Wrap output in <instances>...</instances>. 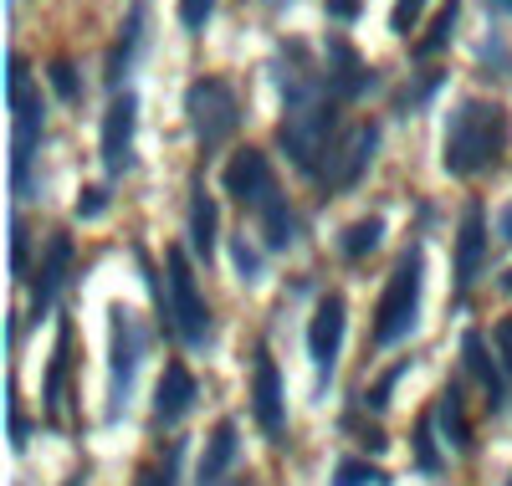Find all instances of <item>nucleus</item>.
<instances>
[{
    "instance_id": "obj_27",
    "label": "nucleus",
    "mask_w": 512,
    "mask_h": 486,
    "mask_svg": "<svg viewBox=\"0 0 512 486\" xmlns=\"http://www.w3.org/2000/svg\"><path fill=\"white\" fill-rule=\"evenodd\" d=\"M328 486H384V471L369 466V461H359V456H349V461L333 466V481Z\"/></svg>"
},
{
    "instance_id": "obj_2",
    "label": "nucleus",
    "mask_w": 512,
    "mask_h": 486,
    "mask_svg": "<svg viewBox=\"0 0 512 486\" xmlns=\"http://www.w3.org/2000/svg\"><path fill=\"white\" fill-rule=\"evenodd\" d=\"M277 144L287 149V159H292L297 169L318 180L323 159H328L333 144H338V98L328 93V87H323V93H313V98L287 103V118L277 123Z\"/></svg>"
},
{
    "instance_id": "obj_43",
    "label": "nucleus",
    "mask_w": 512,
    "mask_h": 486,
    "mask_svg": "<svg viewBox=\"0 0 512 486\" xmlns=\"http://www.w3.org/2000/svg\"><path fill=\"white\" fill-rule=\"evenodd\" d=\"M67 486H82V476H72V481H67Z\"/></svg>"
},
{
    "instance_id": "obj_15",
    "label": "nucleus",
    "mask_w": 512,
    "mask_h": 486,
    "mask_svg": "<svg viewBox=\"0 0 512 486\" xmlns=\"http://www.w3.org/2000/svg\"><path fill=\"white\" fill-rule=\"evenodd\" d=\"M195 405V379L185 364H169L164 379H159V394H154V425H180Z\"/></svg>"
},
{
    "instance_id": "obj_41",
    "label": "nucleus",
    "mask_w": 512,
    "mask_h": 486,
    "mask_svg": "<svg viewBox=\"0 0 512 486\" xmlns=\"http://www.w3.org/2000/svg\"><path fill=\"white\" fill-rule=\"evenodd\" d=\"M492 6H497V11H512V0H492Z\"/></svg>"
},
{
    "instance_id": "obj_44",
    "label": "nucleus",
    "mask_w": 512,
    "mask_h": 486,
    "mask_svg": "<svg viewBox=\"0 0 512 486\" xmlns=\"http://www.w3.org/2000/svg\"><path fill=\"white\" fill-rule=\"evenodd\" d=\"M507 486H512V476H507Z\"/></svg>"
},
{
    "instance_id": "obj_23",
    "label": "nucleus",
    "mask_w": 512,
    "mask_h": 486,
    "mask_svg": "<svg viewBox=\"0 0 512 486\" xmlns=\"http://www.w3.org/2000/svg\"><path fill=\"white\" fill-rule=\"evenodd\" d=\"M256 215H262V236H267V246H272V251H287V246H292V231H297V220H292L287 200H282V195H272Z\"/></svg>"
},
{
    "instance_id": "obj_34",
    "label": "nucleus",
    "mask_w": 512,
    "mask_h": 486,
    "mask_svg": "<svg viewBox=\"0 0 512 486\" xmlns=\"http://www.w3.org/2000/svg\"><path fill=\"white\" fill-rule=\"evenodd\" d=\"M108 210V190H98V185H88L77 195V220H98Z\"/></svg>"
},
{
    "instance_id": "obj_8",
    "label": "nucleus",
    "mask_w": 512,
    "mask_h": 486,
    "mask_svg": "<svg viewBox=\"0 0 512 486\" xmlns=\"http://www.w3.org/2000/svg\"><path fill=\"white\" fill-rule=\"evenodd\" d=\"M344 323H349V307L338 292L318 297L313 307V323H308V353H313V369H318V394L323 384L333 379V364H338V348H344Z\"/></svg>"
},
{
    "instance_id": "obj_42",
    "label": "nucleus",
    "mask_w": 512,
    "mask_h": 486,
    "mask_svg": "<svg viewBox=\"0 0 512 486\" xmlns=\"http://www.w3.org/2000/svg\"><path fill=\"white\" fill-rule=\"evenodd\" d=\"M502 292H512V272H507V277H502Z\"/></svg>"
},
{
    "instance_id": "obj_33",
    "label": "nucleus",
    "mask_w": 512,
    "mask_h": 486,
    "mask_svg": "<svg viewBox=\"0 0 512 486\" xmlns=\"http://www.w3.org/2000/svg\"><path fill=\"white\" fill-rule=\"evenodd\" d=\"M210 16H216V0H180V21H185L190 31H205Z\"/></svg>"
},
{
    "instance_id": "obj_18",
    "label": "nucleus",
    "mask_w": 512,
    "mask_h": 486,
    "mask_svg": "<svg viewBox=\"0 0 512 486\" xmlns=\"http://www.w3.org/2000/svg\"><path fill=\"white\" fill-rule=\"evenodd\" d=\"M144 16H149V0H134V6H128V21H123V36L113 41V52H108V72H103L113 87L123 82V72L134 67V57L144 47Z\"/></svg>"
},
{
    "instance_id": "obj_10",
    "label": "nucleus",
    "mask_w": 512,
    "mask_h": 486,
    "mask_svg": "<svg viewBox=\"0 0 512 486\" xmlns=\"http://www.w3.org/2000/svg\"><path fill=\"white\" fill-rule=\"evenodd\" d=\"M134 128H139V98L123 87L103 113V169L108 174L134 169Z\"/></svg>"
},
{
    "instance_id": "obj_24",
    "label": "nucleus",
    "mask_w": 512,
    "mask_h": 486,
    "mask_svg": "<svg viewBox=\"0 0 512 486\" xmlns=\"http://www.w3.org/2000/svg\"><path fill=\"white\" fill-rule=\"evenodd\" d=\"M456 21H461V0H446V6L436 11V21H431V31L415 41V57H436V52H446V41H451Z\"/></svg>"
},
{
    "instance_id": "obj_17",
    "label": "nucleus",
    "mask_w": 512,
    "mask_h": 486,
    "mask_svg": "<svg viewBox=\"0 0 512 486\" xmlns=\"http://www.w3.org/2000/svg\"><path fill=\"white\" fill-rule=\"evenodd\" d=\"M236 451H241V440H236V420H221L216 430H210L205 440V456H200V486H221L226 471L236 466Z\"/></svg>"
},
{
    "instance_id": "obj_39",
    "label": "nucleus",
    "mask_w": 512,
    "mask_h": 486,
    "mask_svg": "<svg viewBox=\"0 0 512 486\" xmlns=\"http://www.w3.org/2000/svg\"><path fill=\"white\" fill-rule=\"evenodd\" d=\"M11 446H16V451L26 446V420H21V410H16V405H11Z\"/></svg>"
},
{
    "instance_id": "obj_37",
    "label": "nucleus",
    "mask_w": 512,
    "mask_h": 486,
    "mask_svg": "<svg viewBox=\"0 0 512 486\" xmlns=\"http://www.w3.org/2000/svg\"><path fill=\"white\" fill-rule=\"evenodd\" d=\"M497 343H502V374H512V318H502Z\"/></svg>"
},
{
    "instance_id": "obj_22",
    "label": "nucleus",
    "mask_w": 512,
    "mask_h": 486,
    "mask_svg": "<svg viewBox=\"0 0 512 486\" xmlns=\"http://www.w3.org/2000/svg\"><path fill=\"white\" fill-rule=\"evenodd\" d=\"M216 226H221L216 200H210V195L195 185V200H190V251H195L200 261L216 256Z\"/></svg>"
},
{
    "instance_id": "obj_35",
    "label": "nucleus",
    "mask_w": 512,
    "mask_h": 486,
    "mask_svg": "<svg viewBox=\"0 0 512 486\" xmlns=\"http://www.w3.org/2000/svg\"><path fill=\"white\" fill-rule=\"evenodd\" d=\"M52 87H57L62 103H77V72H72V62H52Z\"/></svg>"
},
{
    "instance_id": "obj_13",
    "label": "nucleus",
    "mask_w": 512,
    "mask_h": 486,
    "mask_svg": "<svg viewBox=\"0 0 512 486\" xmlns=\"http://www.w3.org/2000/svg\"><path fill=\"white\" fill-rule=\"evenodd\" d=\"M323 82H328V93L338 103H354L359 93L374 87V72H369V62L349 47L344 36H328V72H323Z\"/></svg>"
},
{
    "instance_id": "obj_32",
    "label": "nucleus",
    "mask_w": 512,
    "mask_h": 486,
    "mask_svg": "<svg viewBox=\"0 0 512 486\" xmlns=\"http://www.w3.org/2000/svg\"><path fill=\"white\" fill-rule=\"evenodd\" d=\"M420 11H425V0H395V11H390V31L410 36V31H415V21H420Z\"/></svg>"
},
{
    "instance_id": "obj_12",
    "label": "nucleus",
    "mask_w": 512,
    "mask_h": 486,
    "mask_svg": "<svg viewBox=\"0 0 512 486\" xmlns=\"http://www.w3.org/2000/svg\"><path fill=\"white\" fill-rule=\"evenodd\" d=\"M221 185H226V195H236V200L251 205V210H262V205L277 195L272 164H267L262 149H236L231 164H226V174H221Z\"/></svg>"
},
{
    "instance_id": "obj_7",
    "label": "nucleus",
    "mask_w": 512,
    "mask_h": 486,
    "mask_svg": "<svg viewBox=\"0 0 512 486\" xmlns=\"http://www.w3.org/2000/svg\"><path fill=\"white\" fill-rule=\"evenodd\" d=\"M11 108H16L11 180H16V195H26V185H31V154L41 144V98H36V87H31L26 57H11Z\"/></svg>"
},
{
    "instance_id": "obj_3",
    "label": "nucleus",
    "mask_w": 512,
    "mask_h": 486,
    "mask_svg": "<svg viewBox=\"0 0 512 486\" xmlns=\"http://www.w3.org/2000/svg\"><path fill=\"white\" fill-rule=\"evenodd\" d=\"M420 287H425V251L410 246L400 256L390 287H384L379 307H374V343L379 348H395L400 338L415 333V323H420Z\"/></svg>"
},
{
    "instance_id": "obj_40",
    "label": "nucleus",
    "mask_w": 512,
    "mask_h": 486,
    "mask_svg": "<svg viewBox=\"0 0 512 486\" xmlns=\"http://www.w3.org/2000/svg\"><path fill=\"white\" fill-rule=\"evenodd\" d=\"M502 241H512V205L502 210Z\"/></svg>"
},
{
    "instance_id": "obj_31",
    "label": "nucleus",
    "mask_w": 512,
    "mask_h": 486,
    "mask_svg": "<svg viewBox=\"0 0 512 486\" xmlns=\"http://www.w3.org/2000/svg\"><path fill=\"white\" fill-rule=\"evenodd\" d=\"M405 369H410V364H395L390 374H384V379L364 394V405H369V410H384V405H390V394H395V384H400V374H405Z\"/></svg>"
},
{
    "instance_id": "obj_5",
    "label": "nucleus",
    "mask_w": 512,
    "mask_h": 486,
    "mask_svg": "<svg viewBox=\"0 0 512 486\" xmlns=\"http://www.w3.org/2000/svg\"><path fill=\"white\" fill-rule=\"evenodd\" d=\"M164 267H169V297H164V318L175 323V333L190 343V348H205L210 343V307L195 287V272H190V256L185 251H164Z\"/></svg>"
},
{
    "instance_id": "obj_25",
    "label": "nucleus",
    "mask_w": 512,
    "mask_h": 486,
    "mask_svg": "<svg viewBox=\"0 0 512 486\" xmlns=\"http://www.w3.org/2000/svg\"><path fill=\"white\" fill-rule=\"evenodd\" d=\"M379 236H384V220L379 215H364V220H354V226L344 231V241H338V246H344L349 261H359V256H369L379 246Z\"/></svg>"
},
{
    "instance_id": "obj_11",
    "label": "nucleus",
    "mask_w": 512,
    "mask_h": 486,
    "mask_svg": "<svg viewBox=\"0 0 512 486\" xmlns=\"http://www.w3.org/2000/svg\"><path fill=\"white\" fill-rule=\"evenodd\" d=\"M251 415L272 440L287 435V400H282V374H277V359L262 348L251 364Z\"/></svg>"
},
{
    "instance_id": "obj_6",
    "label": "nucleus",
    "mask_w": 512,
    "mask_h": 486,
    "mask_svg": "<svg viewBox=\"0 0 512 486\" xmlns=\"http://www.w3.org/2000/svg\"><path fill=\"white\" fill-rule=\"evenodd\" d=\"M144 323L134 307H113V364H108V420H118L128 410V394H134V374H139V359H144Z\"/></svg>"
},
{
    "instance_id": "obj_9",
    "label": "nucleus",
    "mask_w": 512,
    "mask_h": 486,
    "mask_svg": "<svg viewBox=\"0 0 512 486\" xmlns=\"http://www.w3.org/2000/svg\"><path fill=\"white\" fill-rule=\"evenodd\" d=\"M374 149H379V128H374V123H359V128H349V134L333 144V154L323 159L318 180H323L328 190H349V185H359V174L369 169Z\"/></svg>"
},
{
    "instance_id": "obj_14",
    "label": "nucleus",
    "mask_w": 512,
    "mask_h": 486,
    "mask_svg": "<svg viewBox=\"0 0 512 486\" xmlns=\"http://www.w3.org/2000/svg\"><path fill=\"white\" fill-rule=\"evenodd\" d=\"M482 256H487V210L472 200L461 215V241H456V292H466L482 277Z\"/></svg>"
},
{
    "instance_id": "obj_19",
    "label": "nucleus",
    "mask_w": 512,
    "mask_h": 486,
    "mask_svg": "<svg viewBox=\"0 0 512 486\" xmlns=\"http://www.w3.org/2000/svg\"><path fill=\"white\" fill-rule=\"evenodd\" d=\"M461 353H466V369H472L477 384L487 389V405L502 410V405H507V374L487 359V338H482V333H466V338H461Z\"/></svg>"
},
{
    "instance_id": "obj_4",
    "label": "nucleus",
    "mask_w": 512,
    "mask_h": 486,
    "mask_svg": "<svg viewBox=\"0 0 512 486\" xmlns=\"http://www.w3.org/2000/svg\"><path fill=\"white\" fill-rule=\"evenodd\" d=\"M185 113H190V128H195V144H200L205 154L221 149V144L236 134V128H241V98H236V87L221 82V77L190 82Z\"/></svg>"
},
{
    "instance_id": "obj_28",
    "label": "nucleus",
    "mask_w": 512,
    "mask_h": 486,
    "mask_svg": "<svg viewBox=\"0 0 512 486\" xmlns=\"http://www.w3.org/2000/svg\"><path fill=\"white\" fill-rule=\"evenodd\" d=\"M180 440H169V451H164V466H154V471H144L139 476V486H180Z\"/></svg>"
},
{
    "instance_id": "obj_26",
    "label": "nucleus",
    "mask_w": 512,
    "mask_h": 486,
    "mask_svg": "<svg viewBox=\"0 0 512 486\" xmlns=\"http://www.w3.org/2000/svg\"><path fill=\"white\" fill-rule=\"evenodd\" d=\"M415 466H420L425 476H436V471H441V451H436V415H425V420L415 425Z\"/></svg>"
},
{
    "instance_id": "obj_20",
    "label": "nucleus",
    "mask_w": 512,
    "mask_h": 486,
    "mask_svg": "<svg viewBox=\"0 0 512 486\" xmlns=\"http://www.w3.org/2000/svg\"><path fill=\"white\" fill-rule=\"evenodd\" d=\"M436 425H441V435H446L451 451H472V420H466V405H461V389H456V384L441 389V400H436Z\"/></svg>"
},
{
    "instance_id": "obj_21",
    "label": "nucleus",
    "mask_w": 512,
    "mask_h": 486,
    "mask_svg": "<svg viewBox=\"0 0 512 486\" xmlns=\"http://www.w3.org/2000/svg\"><path fill=\"white\" fill-rule=\"evenodd\" d=\"M67 369H72V323L57 328V348H52V374H47V415L52 420L67 415Z\"/></svg>"
},
{
    "instance_id": "obj_38",
    "label": "nucleus",
    "mask_w": 512,
    "mask_h": 486,
    "mask_svg": "<svg viewBox=\"0 0 512 486\" xmlns=\"http://www.w3.org/2000/svg\"><path fill=\"white\" fill-rule=\"evenodd\" d=\"M328 16L333 21H359V0H328Z\"/></svg>"
},
{
    "instance_id": "obj_36",
    "label": "nucleus",
    "mask_w": 512,
    "mask_h": 486,
    "mask_svg": "<svg viewBox=\"0 0 512 486\" xmlns=\"http://www.w3.org/2000/svg\"><path fill=\"white\" fill-rule=\"evenodd\" d=\"M11 267H16V277H26V267H31V231L21 226V220H16V261Z\"/></svg>"
},
{
    "instance_id": "obj_29",
    "label": "nucleus",
    "mask_w": 512,
    "mask_h": 486,
    "mask_svg": "<svg viewBox=\"0 0 512 486\" xmlns=\"http://www.w3.org/2000/svg\"><path fill=\"white\" fill-rule=\"evenodd\" d=\"M231 261H236L241 282H262V256H256V246H246V236L231 241Z\"/></svg>"
},
{
    "instance_id": "obj_30",
    "label": "nucleus",
    "mask_w": 512,
    "mask_h": 486,
    "mask_svg": "<svg viewBox=\"0 0 512 486\" xmlns=\"http://www.w3.org/2000/svg\"><path fill=\"white\" fill-rule=\"evenodd\" d=\"M436 82H441V72H425V82H420V87H405V93L395 98V113H415L425 98L436 93Z\"/></svg>"
},
{
    "instance_id": "obj_1",
    "label": "nucleus",
    "mask_w": 512,
    "mask_h": 486,
    "mask_svg": "<svg viewBox=\"0 0 512 486\" xmlns=\"http://www.w3.org/2000/svg\"><path fill=\"white\" fill-rule=\"evenodd\" d=\"M507 139H512V118L502 103H487V98H461L451 123H446V144H441V164L446 174H482L492 169L502 154H507Z\"/></svg>"
},
{
    "instance_id": "obj_16",
    "label": "nucleus",
    "mask_w": 512,
    "mask_h": 486,
    "mask_svg": "<svg viewBox=\"0 0 512 486\" xmlns=\"http://www.w3.org/2000/svg\"><path fill=\"white\" fill-rule=\"evenodd\" d=\"M72 272V236H52L47 246V261H41V272H36V297H31V318H41L47 307L57 302L62 282Z\"/></svg>"
}]
</instances>
